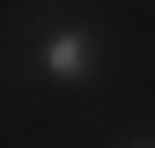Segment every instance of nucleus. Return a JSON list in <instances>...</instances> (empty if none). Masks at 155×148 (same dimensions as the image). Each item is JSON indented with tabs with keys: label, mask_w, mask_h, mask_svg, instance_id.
Listing matches in <instances>:
<instances>
[{
	"label": "nucleus",
	"mask_w": 155,
	"mask_h": 148,
	"mask_svg": "<svg viewBox=\"0 0 155 148\" xmlns=\"http://www.w3.org/2000/svg\"><path fill=\"white\" fill-rule=\"evenodd\" d=\"M81 67H89V45H81V37H45V74L81 82Z\"/></svg>",
	"instance_id": "1"
}]
</instances>
